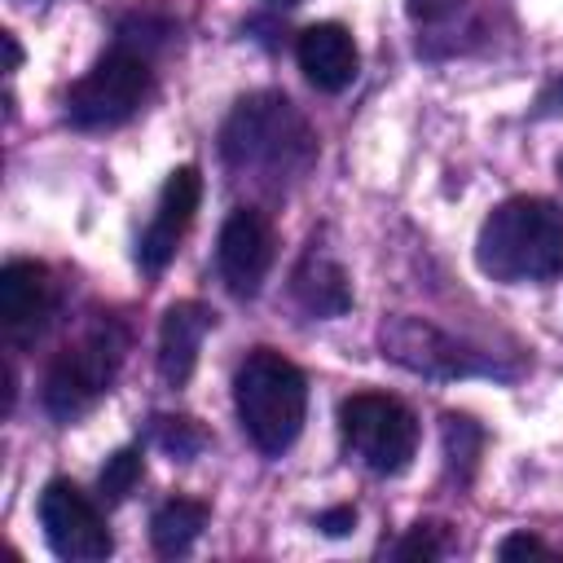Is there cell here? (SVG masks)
Here are the masks:
<instances>
[{"mask_svg": "<svg viewBox=\"0 0 563 563\" xmlns=\"http://www.w3.org/2000/svg\"><path fill=\"white\" fill-rule=\"evenodd\" d=\"M317 528H321L325 537H347V532L356 528V510H352V506H334V510H321V515H317Z\"/></svg>", "mask_w": 563, "mask_h": 563, "instance_id": "cell-21", "label": "cell"}, {"mask_svg": "<svg viewBox=\"0 0 563 563\" xmlns=\"http://www.w3.org/2000/svg\"><path fill=\"white\" fill-rule=\"evenodd\" d=\"M123 347L128 334L114 321H97L79 343H70L44 378V409L57 422H70L79 413H88L114 383L119 365H123Z\"/></svg>", "mask_w": 563, "mask_h": 563, "instance_id": "cell-4", "label": "cell"}, {"mask_svg": "<svg viewBox=\"0 0 563 563\" xmlns=\"http://www.w3.org/2000/svg\"><path fill=\"white\" fill-rule=\"evenodd\" d=\"M396 559H435L444 554V541H440V523H413V532L405 541L391 545Z\"/></svg>", "mask_w": 563, "mask_h": 563, "instance_id": "cell-19", "label": "cell"}, {"mask_svg": "<svg viewBox=\"0 0 563 563\" xmlns=\"http://www.w3.org/2000/svg\"><path fill=\"white\" fill-rule=\"evenodd\" d=\"M559 172H563V163H559Z\"/></svg>", "mask_w": 563, "mask_h": 563, "instance_id": "cell-25", "label": "cell"}, {"mask_svg": "<svg viewBox=\"0 0 563 563\" xmlns=\"http://www.w3.org/2000/svg\"><path fill=\"white\" fill-rule=\"evenodd\" d=\"M141 475H145V457H141V449H119V453H110L106 466H101V475H97L101 501H106V506L128 501L132 488L141 484Z\"/></svg>", "mask_w": 563, "mask_h": 563, "instance_id": "cell-16", "label": "cell"}, {"mask_svg": "<svg viewBox=\"0 0 563 563\" xmlns=\"http://www.w3.org/2000/svg\"><path fill=\"white\" fill-rule=\"evenodd\" d=\"M224 158L233 167H264V172H290L312 158L308 123L295 114V106L277 92H260L238 101V110L224 123Z\"/></svg>", "mask_w": 563, "mask_h": 563, "instance_id": "cell-3", "label": "cell"}, {"mask_svg": "<svg viewBox=\"0 0 563 563\" xmlns=\"http://www.w3.org/2000/svg\"><path fill=\"white\" fill-rule=\"evenodd\" d=\"M273 255H277V233H273L268 216L255 207H233L224 216L220 242H216L220 282L233 295H255L273 268Z\"/></svg>", "mask_w": 563, "mask_h": 563, "instance_id": "cell-9", "label": "cell"}, {"mask_svg": "<svg viewBox=\"0 0 563 563\" xmlns=\"http://www.w3.org/2000/svg\"><path fill=\"white\" fill-rule=\"evenodd\" d=\"M383 356H391L396 365L413 369V374H427V378H466V374H488L493 365L462 347L457 339H449L444 330H435L431 321H418V317H391L383 330Z\"/></svg>", "mask_w": 563, "mask_h": 563, "instance_id": "cell-8", "label": "cell"}, {"mask_svg": "<svg viewBox=\"0 0 563 563\" xmlns=\"http://www.w3.org/2000/svg\"><path fill=\"white\" fill-rule=\"evenodd\" d=\"M479 444H484V431H479L471 418H462V413H444V457H449V466H453L462 479L475 471Z\"/></svg>", "mask_w": 563, "mask_h": 563, "instance_id": "cell-18", "label": "cell"}, {"mask_svg": "<svg viewBox=\"0 0 563 563\" xmlns=\"http://www.w3.org/2000/svg\"><path fill=\"white\" fill-rule=\"evenodd\" d=\"M40 528L57 559L70 563H97L114 550L106 515L88 493H79L70 479H48L40 493Z\"/></svg>", "mask_w": 563, "mask_h": 563, "instance_id": "cell-7", "label": "cell"}, {"mask_svg": "<svg viewBox=\"0 0 563 563\" xmlns=\"http://www.w3.org/2000/svg\"><path fill=\"white\" fill-rule=\"evenodd\" d=\"M339 431L347 449L378 475H400L418 449V418L409 405L383 391H356L339 405Z\"/></svg>", "mask_w": 563, "mask_h": 563, "instance_id": "cell-6", "label": "cell"}, {"mask_svg": "<svg viewBox=\"0 0 563 563\" xmlns=\"http://www.w3.org/2000/svg\"><path fill=\"white\" fill-rule=\"evenodd\" d=\"M295 62H299V70L308 75L312 88H321V92H343V88L356 79L361 53H356L347 26H339V22H317V26L299 31V40H295Z\"/></svg>", "mask_w": 563, "mask_h": 563, "instance_id": "cell-12", "label": "cell"}, {"mask_svg": "<svg viewBox=\"0 0 563 563\" xmlns=\"http://www.w3.org/2000/svg\"><path fill=\"white\" fill-rule=\"evenodd\" d=\"M0 40H4V53H9V70H18V62H22V48H18V40H13V31H4Z\"/></svg>", "mask_w": 563, "mask_h": 563, "instance_id": "cell-23", "label": "cell"}, {"mask_svg": "<svg viewBox=\"0 0 563 563\" xmlns=\"http://www.w3.org/2000/svg\"><path fill=\"white\" fill-rule=\"evenodd\" d=\"M290 286H295V299H299L312 317H339V312L352 308L347 273H343L330 255H321V251H308V255L299 260Z\"/></svg>", "mask_w": 563, "mask_h": 563, "instance_id": "cell-14", "label": "cell"}, {"mask_svg": "<svg viewBox=\"0 0 563 563\" xmlns=\"http://www.w3.org/2000/svg\"><path fill=\"white\" fill-rule=\"evenodd\" d=\"M211 325H216V312L207 303H194V299L172 303L163 312V325H158V374H163V383H172V387L189 383V374L198 365V347H202Z\"/></svg>", "mask_w": 563, "mask_h": 563, "instance_id": "cell-13", "label": "cell"}, {"mask_svg": "<svg viewBox=\"0 0 563 563\" xmlns=\"http://www.w3.org/2000/svg\"><path fill=\"white\" fill-rule=\"evenodd\" d=\"M497 554H501V559H528V554H545V541H537V537H528V532H515V537H506V541L497 545Z\"/></svg>", "mask_w": 563, "mask_h": 563, "instance_id": "cell-22", "label": "cell"}, {"mask_svg": "<svg viewBox=\"0 0 563 563\" xmlns=\"http://www.w3.org/2000/svg\"><path fill=\"white\" fill-rule=\"evenodd\" d=\"M150 97V62L132 44L110 48L84 79L66 92V119L75 128H119Z\"/></svg>", "mask_w": 563, "mask_h": 563, "instance_id": "cell-5", "label": "cell"}, {"mask_svg": "<svg viewBox=\"0 0 563 563\" xmlns=\"http://www.w3.org/2000/svg\"><path fill=\"white\" fill-rule=\"evenodd\" d=\"M150 435H154V444H158L163 453H172V457H180V462H189V457H198V453L207 449V431H202L194 418H172V413H163V418H154Z\"/></svg>", "mask_w": 563, "mask_h": 563, "instance_id": "cell-17", "label": "cell"}, {"mask_svg": "<svg viewBox=\"0 0 563 563\" xmlns=\"http://www.w3.org/2000/svg\"><path fill=\"white\" fill-rule=\"evenodd\" d=\"M282 4H295V0H282Z\"/></svg>", "mask_w": 563, "mask_h": 563, "instance_id": "cell-24", "label": "cell"}, {"mask_svg": "<svg viewBox=\"0 0 563 563\" xmlns=\"http://www.w3.org/2000/svg\"><path fill=\"white\" fill-rule=\"evenodd\" d=\"M198 198H202V176H198V167H176V172L163 180L158 207H154V216H150L141 242H136V260H141L145 273H163V268H167V260L176 255L180 238H185L189 224H194Z\"/></svg>", "mask_w": 563, "mask_h": 563, "instance_id": "cell-10", "label": "cell"}, {"mask_svg": "<svg viewBox=\"0 0 563 563\" xmlns=\"http://www.w3.org/2000/svg\"><path fill=\"white\" fill-rule=\"evenodd\" d=\"M53 312V277L35 260H9L0 268V321L9 339H31Z\"/></svg>", "mask_w": 563, "mask_h": 563, "instance_id": "cell-11", "label": "cell"}, {"mask_svg": "<svg viewBox=\"0 0 563 563\" xmlns=\"http://www.w3.org/2000/svg\"><path fill=\"white\" fill-rule=\"evenodd\" d=\"M202 528H207V506L194 501V497H172V501H163V506L154 510V519H150V541H154L158 554L176 559V554H185V550L202 537Z\"/></svg>", "mask_w": 563, "mask_h": 563, "instance_id": "cell-15", "label": "cell"}, {"mask_svg": "<svg viewBox=\"0 0 563 563\" xmlns=\"http://www.w3.org/2000/svg\"><path fill=\"white\" fill-rule=\"evenodd\" d=\"M475 260L493 282L563 277V207L550 198H506L488 211L475 238Z\"/></svg>", "mask_w": 563, "mask_h": 563, "instance_id": "cell-1", "label": "cell"}, {"mask_svg": "<svg viewBox=\"0 0 563 563\" xmlns=\"http://www.w3.org/2000/svg\"><path fill=\"white\" fill-rule=\"evenodd\" d=\"M457 9H462V0H409V13H413V22H427V26H435V22L453 18Z\"/></svg>", "mask_w": 563, "mask_h": 563, "instance_id": "cell-20", "label": "cell"}, {"mask_svg": "<svg viewBox=\"0 0 563 563\" xmlns=\"http://www.w3.org/2000/svg\"><path fill=\"white\" fill-rule=\"evenodd\" d=\"M233 405L251 444L260 453H282L303 431L308 378L290 356L273 347H255L233 374Z\"/></svg>", "mask_w": 563, "mask_h": 563, "instance_id": "cell-2", "label": "cell"}]
</instances>
